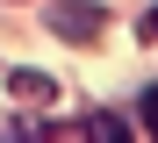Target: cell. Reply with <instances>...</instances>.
I'll list each match as a JSON object with an SVG mask.
<instances>
[{
    "label": "cell",
    "instance_id": "6da1fadb",
    "mask_svg": "<svg viewBox=\"0 0 158 143\" xmlns=\"http://www.w3.org/2000/svg\"><path fill=\"white\" fill-rule=\"evenodd\" d=\"M101 0H50V29L58 36H101Z\"/></svg>",
    "mask_w": 158,
    "mask_h": 143
},
{
    "label": "cell",
    "instance_id": "7a4b0ae2",
    "mask_svg": "<svg viewBox=\"0 0 158 143\" xmlns=\"http://www.w3.org/2000/svg\"><path fill=\"white\" fill-rule=\"evenodd\" d=\"M7 93L15 100H58V79L36 72V65H7Z\"/></svg>",
    "mask_w": 158,
    "mask_h": 143
},
{
    "label": "cell",
    "instance_id": "3957f363",
    "mask_svg": "<svg viewBox=\"0 0 158 143\" xmlns=\"http://www.w3.org/2000/svg\"><path fill=\"white\" fill-rule=\"evenodd\" d=\"M137 114H144V129L158 136V86H144V100H137Z\"/></svg>",
    "mask_w": 158,
    "mask_h": 143
},
{
    "label": "cell",
    "instance_id": "277c9868",
    "mask_svg": "<svg viewBox=\"0 0 158 143\" xmlns=\"http://www.w3.org/2000/svg\"><path fill=\"white\" fill-rule=\"evenodd\" d=\"M137 36H144V43H151V36H158V7H151V14H144V22H137Z\"/></svg>",
    "mask_w": 158,
    "mask_h": 143
}]
</instances>
